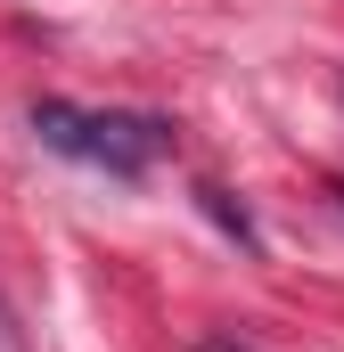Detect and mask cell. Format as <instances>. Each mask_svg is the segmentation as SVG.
<instances>
[{"mask_svg": "<svg viewBox=\"0 0 344 352\" xmlns=\"http://www.w3.org/2000/svg\"><path fill=\"white\" fill-rule=\"evenodd\" d=\"M0 352H33V344H25V328H17V311H8V303H0Z\"/></svg>", "mask_w": 344, "mask_h": 352, "instance_id": "obj_3", "label": "cell"}, {"mask_svg": "<svg viewBox=\"0 0 344 352\" xmlns=\"http://www.w3.org/2000/svg\"><path fill=\"white\" fill-rule=\"evenodd\" d=\"M33 131H41V148L83 156V164H98V173H115V180H140L172 148V131L156 115H115V107L98 115V107H66V98H41L33 107Z\"/></svg>", "mask_w": 344, "mask_h": 352, "instance_id": "obj_1", "label": "cell"}, {"mask_svg": "<svg viewBox=\"0 0 344 352\" xmlns=\"http://www.w3.org/2000/svg\"><path fill=\"white\" fill-rule=\"evenodd\" d=\"M205 213H213V221H222V230H230L238 246H255V221H246V213H238V205H230L222 188H205Z\"/></svg>", "mask_w": 344, "mask_h": 352, "instance_id": "obj_2", "label": "cell"}, {"mask_svg": "<svg viewBox=\"0 0 344 352\" xmlns=\"http://www.w3.org/2000/svg\"><path fill=\"white\" fill-rule=\"evenodd\" d=\"M205 352H246V344H222V336H205Z\"/></svg>", "mask_w": 344, "mask_h": 352, "instance_id": "obj_4", "label": "cell"}]
</instances>
